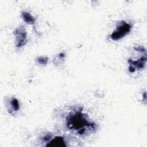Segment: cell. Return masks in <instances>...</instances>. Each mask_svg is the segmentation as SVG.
<instances>
[{
    "instance_id": "1",
    "label": "cell",
    "mask_w": 147,
    "mask_h": 147,
    "mask_svg": "<svg viewBox=\"0 0 147 147\" xmlns=\"http://www.w3.org/2000/svg\"><path fill=\"white\" fill-rule=\"evenodd\" d=\"M66 123L69 129L76 131L81 135L84 134L87 129H94L95 126L81 111L70 113L66 118Z\"/></svg>"
},
{
    "instance_id": "2",
    "label": "cell",
    "mask_w": 147,
    "mask_h": 147,
    "mask_svg": "<svg viewBox=\"0 0 147 147\" xmlns=\"http://www.w3.org/2000/svg\"><path fill=\"white\" fill-rule=\"evenodd\" d=\"M132 25L125 21H121L117 24L115 29L110 35V38L117 41L122 38L131 31Z\"/></svg>"
},
{
    "instance_id": "3",
    "label": "cell",
    "mask_w": 147,
    "mask_h": 147,
    "mask_svg": "<svg viewBox=\"0 0 147 147\" xmlns=\"http://www.w3.org/2000/svg\"><path fill=\"white\" fill-rule=\"evenodd\" d=\"M14 34L16 37L17 48H21L26 44L27 42V33L24 26L18 27L14 31Z\"/></svg>"
},
{
    "instance_id": "4",
    "label": "cell",
    "mask_w": 147,
    "mask_h": 147,
    "mask_svg": "<svg viewBox=\"0 0 147 147\" xmlns=\"http://www.w3.org/2000/svg\"><path fill=\"white\" fill-rule=\"evenodd\" d=\"M7 110L10 114L14 113L20 109V104L18 100L16 98H10L7 102Z\"/></svg>"
},
{
    "instance_id": "5",
    "label": "cell",
    "mask_w": 147,
    "mask_h": 147,
    "mask_svg": "<svg viewBox=\"0 0 147 147\" xmlns=\"http://www.w3.org/2000/svg\"><path fill=\"white\" fill-rule=\"evenodd\" d=\"M47 146H65V141L63 137L56 136L49 140L48 143L46 145Z\"/></svg>"
},
{
    "instance_id": "6",
    "label": "cell",
    "mask_w": 147,
    "mask_h": 147,
    "mask_svg": "<svg viewBox=\"0 0 147 147\" xmlns=\"http://www.w3.org/2000/svg\"><path fill=\"white\" fill-rule=\"evenodd\" d=\"M21 17L24 21L27 24H33L36 22L35 18L27 11H22L21 14Z\"/></svg>"
},
{
    "instance_id": "7",
    "label": "cell",
    "mask_w": 147,
    "mask_h": 147,
    "mask_svg": "<svg viewBox=\"0 0 147 147\" xmlns=\"http://www.w3.org/2000/svg\"><path fill=\"white\" fill-rule=\"evenodd\" d=\"M48 58L47 57H39L37 59V62L42 65H45L48 63Z\"/></svg>"
}]
</instances>
